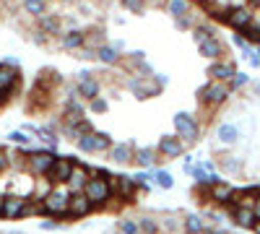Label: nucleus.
<instances>
[{
  "mask_svg": "<svg viewBox=\"0 0 260 234\" xmlns=\"http://www.w3.org/2000/svg\"><path fill=\"white\" fill-rule=\"evenodd\" d=\"M120 6L127 8L130 13H138L141 16V13H146V6L148 3H146V0H120Z\"/></svg>",
  "mask_w": 260,
  "mask_h": 234,
  "instance_id": "nucleus-40",
  "label": "nucleus"
},
{
  "mask_svg": "<svg viewBox=\"0 0 260 234\" xmlns=\"http://www.w3.org/2000/svg\"><path fill=\"white\" fill-rule=\"evenodd\" d=\"M213 138H216V143H221L224 148H229V146H237V143L242 141V133H240V127H237V122L224 120V122L216 125Z\"/></svg>",
  "mask_w": 260,
  "mask_h": 234,
  "instance_id": "nucleus-10",
  "label": "nucleus"
},
{
  "mask_svg": "<svg viewBox=\"0 0 260 234\" xmlns=\"http://www.w3.org/2000/svg\"><path fill=\"white\" fill-rule=\"evenodd\" d=\"M76 148L83 154H99V151H110L112 148V138L107 133H99V130H89L83 133L78 141H76Z\"/></svg>",
  "mask_w": 260,
  "mask_h": 234,
  "instance_id": "nucleus-7",
  "label": "nucleus"
},
{
  "mask_svg": "<svg viewBox=\"0 0 260 234\" xmlns=\"http://www.w3.org/2000/svg\"><path fill=\"white\" fill-rule=\"evenodd\" d=\"M252 234H260V221H257V224L252 226Z\"/></svg>",
  "mask_w": 260,
  "mask_h": 234,
  "instance_id": "nucleus-54",
  "label": "nucleus"
},
{
  "mask_svg": "<svg viewBox=\"0 0 260 234\" xmlns=\"http://www.w3.org/2000/svg\"><path fill=\"white\" fill-rule=\"evenodd\" d=\"M110 187H112V198H122V200H130L136 193H138V185L133 177L127 175H110Z\"/></svg>",
  "mask_w": 260,
  "mask_h": 234,
  "instance_id": "nucleus-9",
  "label": "nucleus"
},
{
  "mask_svg": "<svg viewBox=\"0 0 260 234\" xmlns=\"http://www.w3.org/2000/svg\"><path fill=\"white\" fill-rule=\"evenodd\" d=\"M6 138H8V143H13V146H24V148H31V146H34V138H29L26 130H11Z\"/></svg>",
  "mask_w": 260,
  "mask_h": 234,
  "instance_id": "nucleus-34",
  "label": "nucleus"
},
{
  "mask_svg": "<svg viewBox=\"0 0 260 234\" xmlns=\"http://www.w3.org/2000/svg\"><path fill=\"white\" fill-rule=\"evenodd\" d=\"M159 229L167 231V234L180 231L182 229V216H177V214H161L159 216Z\"/></svg>",
  "mask_w": 260,
  "mask_h": 234,
  "instance_id": "nucleus-29",
  "label": "nucleus"
},
{
  "mask_svg": "<svg viewBox=\"0 0 260 234\" xmlns=\"http://www.w3.org/2000/svg\"><path fill=\"white\" fill-rule=\"evenodd\" d=\"M159 154L164 156V159H177V156H182L185 154V141L175 133V136H161L159 138Z\"/></svg>",
  "mask_w": 260,
  "mask_h": 234,
  "instance_id": "nucleus-14",
  "label": "nucleus"
},
{
  "mask_svg": "<svg viewBox=\"0 0 260 234\" xmlns=\"http://www.w3.org/2000/svg\"><path fill=\"white\" fill-rule=\"evenodd\" d=\"M94 175H96V169L86 166V164H73V172H71L68 182H65V187H68L71 193H83L86 182H89Z\"/></svg>",
  "mask_w": 260,
  "mask_h": 234,
  "instance_id": "nucleus-11",
  "label": "nucleus"
},
{
  "mask_svg": "<svg viewBox=\"0 0 260 234\" xmlns=\"http://www.w3.org/2000/svg\"><path fill=\"white\" fill-rule=\"evenodd\" d=\"M206 73H208L211 81H226V83H229L232 76L237 73V65H234L232 60H213Z\"/></svg>",
  "mask_w": 260,
  "mask_h": 234,
  "instance_id": "nucleus-18",
  "label": "nucleus"
},
{
  "mask_svg": "<svg viewBox=\"0 0 260 234\" xmlns=\"http://www.w3.org/2000/svg\"><path fill=\"white\" fill-rule=\"evenodd\" d=\"M203 234H232L229 229H221V226H206Z\"/></svg>",
  "mask_w": 260,
  "mask_h": 234,
  "instance_id": "nucleus-47",
  "label": "nucleus"
},
{
  "mask_svg": "<svg viewBox=\"0 0 260 234\" xmlns=\"http://www.w3.org/2000/svg\"><path fill=\"white\" fill-rule=\"evenodd\" d=\"M154 78H156V81H159V86H161V89H164V86H167V83H169V78H167V76H164V73H156V76H154Z\"/></svg>",
  "mask_w": 260,
  "mask_h": 234,
  "instance_id": "nucleus-50",
  "label": "nucleus"
},
{
  "mask_svg": "<svg viewBox=\"0 0 260 234\" xmlns=\"http://www.w3.org/2000/svg\"><path fill=\"white\" fill-rule=\"evenodd\" d=\"M24 208H26V195L8 193V195H3V211H0V216L3 219H24Z\"/></svg>",
  "mask_w": 260,
  "mask_h": 234,
  "instance_id": "nucleus-13",
  "label": "nucleus"
},
{
  "mask_svg": "<svg viewBox=\"0 0 260 234\" xmlns=\"http://www.w3.org/2000/svg\"><path fill=\"white\" fill-rule=\"evenodd\" d=\"M0 211H3V195H0Z\"/></svg>",
  "mask_w": 260,
  "mask_h": 234,
  "instance_id": "nucleus-59",
  "label": "nucleus"
},
{
  "mask_svg": "<svg viewBox=\"0 0 260 234\" xmlns=\"http://www.w3.org/2000/svg\"><path fill=\"white\" fill-rule=\"evenodd\" d=\"M216 37V26L213 24H195L192 26V39H195V45H201V42Z\"/></svg>",
  "mask_w": 260,
  "mask_h": 234,
  "instance_id": "nucleus-31",
  "label": "nucleus"
},
{
  "mask_svg": "<svg viewBox=\"0 0 260 234\" xmlns=\"http://www.w3.org/2000/svg\"><path fill=\"white\" fill-rule=\"evenodd\" d=\"M255 55H257V57H260V45H257V47H255Z\"/></svg>",
  "mask_w": 260,
  "mask_h": 234,
  "instance_id": "nucleus-57",
  "label": "nucleus"
},
{
  "mask_svg": "<svg viewBox=\"0 0 260 234\" xmlns=\"http://www.w3.org/2000/svg\"><path fill=\"white\" fill-rule=\"evenodd\" d=\"M110 45H112L115 50H120V52H122V50H125V39H112Z\"/></svg>",
  "mask_w": 260,
  "mask_h": 234,
  "instance_id": "nucleus-49",
  "label": "nucleus"
},
{
  "mask_svg": "<svg viewBox=\"0 0 260 234\" xmlns=\"http://www.w3.org/2000/svg\"><path fill=\"white\" fill-rule=\"evenodd\" d=\"M57 154L47 151V148H34L31 154H26V172L31 177H47V172L52 169Z\"/></svg>",
  "mask_w": 260,
  "mask_h": 234,
  "instance_id": "nucleus-5",
  "label": "nucleus"
},
{
  "mask_svg": "<svg viewBox=\"0 0 260 234\" xmlns=\"http://www.w3.org/2000/svg\"><path fill=\"white\" fill-rule=\"evenodd\" d=\"M89 78H94L91 71H78V76H76V81H89Z\"/></svg>",
  "mask_w": 260,
  "mask_h": 234,
  "instance_id": "nucleus-48",
  "label": "nucleus"
},
{
  "mask_svg": "<svg viewBox=\"0 0 260 234\" xmlns=\"http://www.w3.org/2000/svg\"><path fill=\"white\" fill-rule=\"evenodd\" d=\"M232 96V89L226 81H208L198 89V102L206 104V107H219Z\"/></svg>",
  "mask_w": 260,
  "mask_h": 234,
  "instance_id": "nucleus-3",
  "label": "nucleus"
},
{
  "mask_svg": "<svg viewBox=\"0 0 260 234\" xmlns=\"http://www.w3.org/2000/svg\"><path fill=\"white\" fill-rule=\"evenodd\" d=\"M6 169H11V161H8V148L0 146V175H3Z\"/></svg>",
  "mask_w": 260,
  "mask_h": 234,
  "instance_id": "nucleus-45",
  "label": "nucleus"
},
{
  "mask_svg": "<svg viewBox=\"0 0 260 234\" xmlns=\"http://www.w3.org/2000/svg\"><path fill=\"white\" fill-rule=\"evenodd\" d=\"M198 52L213 62V60H224L226 47H224V42L219 37H211V39H206V42H201V45H198Z\"/></svg>",
  "mask_w": 260,
  "mask_h": 234,
  "instance_id": "nucleus-22",
  "label": "nucleus"
},
{
  "mask_svg": "<svg viewBox=\"0 0 260 234\" xmlns=\"http://www.w3.org/2000/svg\"><path fill=\"white\" fill-rule=\"evenodd\" d=\"M6 234H24V231H16V229H13V231H6Z\"/></svg>",
  "mask_w": 260,
  "mask_h": 234,
  "instance_id": "nucleus-56",
  "label": "nucleus"
},
{
  "mask_svg": "<svg viewBox=\"0 0 260 234\" xmlns=\"http://www.w3.org/2000/svg\"><path fill=\"white\" fill-rule=\"evenodd\" d=\"M136 221H138V226H141V234H159V231H161V229H159V219L148 216V214L138 216Z\"/></svg>",
  "mask_w": 260,
  "mask_h": 234,
  "instance_id": "nucleus-33",
  "label": "nucleus"
},
{
  "mask_svg": "<svg viewBox=\"0 0 260 234\" xmlns=\"http://www.w3.org/2000/svg\"><path fill=\"white\" fill-rule=\"evenodd\" d=\"M216 169L224 175H242L245 172V159L237 154H221L216 159Z\"/></svg>",
  "mask_w": 260,
  "mask_h": 234,
  "instance_id": "nucleus-20",
  "label": "nucleus"
},
{
  "mask_svg": "<svg viewBox=\"0 0 260 234\" xmlns=\"http://www.w3.org/2000/svg\"><path fill=\"white\" fill-rule=\"evenodd\" d=\"M76 57H78V60H96V50L89 47V45H83V47L76 50Z\"/></svg>",
  "mask_w": 260,
  "mask_h": 234,
  "instance_id": "nucleus-43",
  "label": "nucleus"
},
{
  "mask_svg": "<svg viewBox=\"0 0 260 234\" xmlns=\"http://www.w3.org/2000/svg\"><path fill=\"white\" fill-rule=\"evenodd\" d=\"M89 107H91V112H107V110H110V102H107L104 96H96V99H91L89 102Z\"/></svg>",
  "mask_w": 260,
  "mask_h": 234,
  "instance_id": "nucleus-42",
  "label": "nucleus"
},
{
  "mask_svg": "<svg viewBox=\"0 0 260 234\" xmlns=\"http://www.w3.org/2000/svg\"><path fill=\"white\" fill-rule=\"evenodd\" d=\"M192 26H195V11H190V13L175 18V29H180V31H187V29H192Z\"/></svg>",
  "mask_w": 260,
  "mask_h": 234,
  "instance_id": "nucleus-38",
  "label": "nucleus"
},
{
  "mask_svg": "<svg viewBox=\"0 0 260 234\" xmlns=\"http://www.w3.org/2000/svg\"><path fill=\"white\" fill-rule=\"evenodd\" d=\"M52 187H55V185H52L47 177H45V180H37V185H34V193H31V195L42 200L45 195H50V190H52Z\"/></svg>",
  "mask_w": 260,
  "mask_h": 234,
  "instance_id": "nucleus-37",
  "label": "nucleus"
},
{
  "mask_svg": "<svg viewBox=\"0 0 260 234\" xmlns=\"http://www.w3.org/2000/svg\"><path fill=\"white\" fill-rule=\"evenodd\" d=\"M232 195H234V187H232L229 182H224V180L208 185V198H211L213 203L226 206V203H232Z\"/></svg>",
  "mask_w": 260,
  "mask_h": 234,
  "instance_id": "nucleus-23",
  "label": "nucleus"
},
{
  "mask_svg": "<svg viewBox=\"0 0 260 234\" xmlns=\"http://www.w3.org/2000/svg\"><path fill=\"white\" fill-rule=\"evenodd\" d=\"M154 76H148V78H143V76H127L125 78V89L133 94L136 99H151V96H156L161 91V86H159V81Z\"/></svg>",
  "mask_w": 260,
  "mask_h": 234,
  "instance_id": "nucleus-6",
  "label": "nucleus"
},
{
  "mask_svg": "<svg viewBox=\"0 0 260 234\" xmlns=\"http://www.w3.org/2000/svg\"><path fill=\"white\" fill-rule=\"evenodd\" d=\"M16 83H18V68L0 62V102L8 99V94L16 89Z\"/></svg>",
  "mask_w": 260,
  "mask_h": 234,
  "instance_id": "nucleus-15",
  "label": "nucleus"
},
{
  "mask_svg": "<svg viewBox=\"0 0 260 234\" xmlns=\"http://www.w3.org/2000/svg\"><path fill=\"white\" fill-rule=\"evenodd\" d=\"M250 3H252V6H260V0H250Z\"/></svg>",
  "mask_w": 260,
  "mask_h": 234,
  "instance_id": "nucleus-58",
  "label": "nucleus"
},
{
  "mask_svg": "<svg viewBox=\"0 0 260 234\" xmlns=\"http://www.w3.org/2000/svg\"><path fill=\"white\" fill-rule=\"evenodd\" d=\"M229 219H232V224H234L237 229H245V231H247V229L252 231V226L257 224L255 211H252V208H242V206H232Z\"/></svg>",
  "mask_w": 260,
  "mask_h": 234,
  "instance_id": "nucleus-16",
  "label": "nucleus"
},
{
  "mask_svg": "<svg viewBox=\"0 0 260 234\" xmlns=\"http://www.w3.org/2000/svg\"><path fill=\"white\" fill-rule=\"evenodd\" d=\"M94 211V203L86 198L83 193H73L71 195V203H68V216L73 219H83V216H89Z\"/></svg>",
  "mask_w": 260,
  "mask_h": 234,
  "instance_id": "nucleus-21",
  "label": "nucleus"
},
{
  "mask_svg": "<svg viewBox=\"0 0 260 234\" xmlns=\"http://www.w3.org/2000/svg\"><path fill=\"white\" fill-rule=\"evenodd\" d=\"M37 226H39L42 231H57V229H60V221H39Z\"/></svg>",
  "mask_w": 260,
  "mask_h": 234,
  "instance_id": "nucleus-46",
  "label": "nucleus"
},
{
  "mask_svg": "<svg viewBox=\"0 0 260 234\" xmlns=\"http://www.w3.org/2000/svg\"><path fill=\"white\" fill-rule=\"evenodd\" d=\"M71 190L65 185H55L50 190V195L42 198V203H45V214L47 216H55V219H62L68 216V203H71Z\"/></svg>",
  "mask_w": 260,
  "mask_h": 234,
  "instance_id": "nucleus-2",
  "label": "nucleus"
},
{
  "mask_svg": "<svg viewBox=\"0 0 260 234\" xmlns=\"http://www.w3.org/2000/svg\"><path fill=\"white\" fill-rule=\"evenodd\" d=\"M232 45H234V47H240V52H242L245 47H250V42L245 39V34H232Z\"/></svg>",
  "mask_w": 260,
  "mask_h": 234,
  "instance_id": "nucleus-44",
  "label": "nucleus"
},
{
  "mask_svg": "<svg viewBox=\"0 0 260 234\" xmlns=\"http://www.w3.org/2000/svg\"><path fill=\"white\" fill-rule=\"evenodd\" d=\"M37 29L45 31L47 37H55V34H62V18L57 13H45L37 18Z\"/></svg>",
  "mask_w": 260,
  "mask_h": 234,
  "instance_id": "nucleus-24",
  "label": "nucleus"
},
{
  "mask_svg": "<svg viewBox=\"0 0 260 234\" xmlns=\"http://www.w3.org/2000/svg\"><path fill=\"white\" fill-rule=\"evenodd\" d=\"M252 211H255V216H257V221H260V195H257V200H255V206H252Z\"/></svg>",
  "mask_w": 260,
  "mask_h": 234,
  "instance_id": "nucleus-53",
  "label": "nucleus"
},
{
  "mask_svg": "<svg viewBox=\"0 0 260 234\" xmlns=\"http://www.w3.org/2000/svg\"><path fill=\"white\" fill-rule=\"evenodd\" d=\"M86 45V31L83 29H73V31H62L60 34V47L68 50V52H76L78 47Z\"/></svg>",
  "mask_w": 260,
  "mask_h": 234,
  "instance_id": "nucleus-25",
  "label": "nucleus"
},
{
  "mask_svg": "<svg viewBox=\"0 0 260 234\" xmlns=\"http://www.w3.org/2000/svg\"><path fill=\"white\" fill-rule=\"evenodd\" d=\"M115 229H117V231H122V234H141V226H138V221H136V219H120Z\"/></svg>",
  "mask_w": 260,
  "mask_h": 234,
  "instance_id": "nucleus-36",
  "label": "nucleus"
},
{
  "mask_svg": "<svg viewBox=\"0 0 260 234\" xmlns=\"http://www.w3.org/2000/svg\"><path fill=\"white\" fill-rule=\"evenodd\" d=\"M21 6H24L26 16H31V18H39V16L47 13V3H45V0H24Z\"/></svg>",
  "mask_w": 260,
  "mask_h": 234,
  "instance_id": "nucleus-32",
  "label": "nucleus"
},
{
  "mask_svg": "<svg viewBox=\"0 0 260 234\" xmlns=\"http://www.w3.org/2000/svg\"><path fill=\"white\" fill-rule=\"evenodd\" d=\"M83 195L89 198L94 203V208H104L107 203L112 200V187H110V172H104V169H99V172L86 182L83 187Z\"/></svg>",
  "mask_w": 260,
  "mask_h": 234,
  "instance_id": "nucleus-1",
  "label": "nucleus"
},
{
  "mask_svg": "<svg viewBox=\"0 0 260 234\" xmlns=\"http://www.w3.org/2000/svg\"><path fill=\"white\" fill-rule=\"evenodd\" d=\"M164 11H167L172 18H180V16L190 13L192 8H190V0H167V3H164Z\"/></svg>",
  "mask_w": 260,
  "mask_h": 234,
  "instance_id": "nucleus-30",
  "label": "nucleus"
},
{
  "mask_svg": "<svg viewBox=\"0 0 260 234\" xmlns=\"http://www.w3.org/2000/svg\"><path fill=\"white\" fill-rule=\"evenodd\" d=\"M206 226H208V221H206V216H201V214H185V216H182V229H185L187 234H203Z\"/></svg>",
  "mask_w": 260,
  "mask_h": 234,
  "instance_id": "nucleus-27",
  "label": "nucleus"
},
{
  "mask_svg": "<svg viewBox=\"0 0 260 234\" xmlns=\"http://www.w3.org/2000/svg\"><path fill=\"white\" fill-rule=\"evenodd\" d=\"M133 156H136V146L133 143H112V148L107 151V159L112 164H133Z\"/></svg>",
  "mask_w": 260,
  "mask_h": 234,
  "instance_id": "nucleus-17",
  "label": "nucleus"
},
{
  "mask_svg": "<svg viewBox=\"0 0 260 234\" xmlns=\"http://www.w3.org/2000/svg\"><path fill=\"white\" fill-rule=\"evenodd\" d=\"M151 182H154L156 187H161V190H172V187H175V177H172L167 169H156L154 180H151Z\"/></svg>",
  "mask_w": 260,
  "mask_h": 234,
  "instance_id": "nucleus-35",
  "label": "nucleus"
},
{
  "mask_svg": "<svg viewBox=\"0 0 260 234\" xmlns=\"http://www.w3.org/2000/svg\"><path fill=\"white\" fill-rule=\"evenodd\" d=\"M172 125H175V133L185 141V146L198 143V138H201V122L195 120V115H190V112H177L175 117H172Z\"/></svg>",
  "mask_w": 260,
  "mask_h": 234,
  "instance_id": "nucleus-4",
  "label": "nucleus"
},
{
  "mask_svg": "<svg viewBox=\"0 0 260 234\" xmlns=\"http://www.w3.org/2000/svg\"><path fill=\"white\" fill-rule=\"evenodd\" d=\"M76 94L86 102H91L96 96H102V83L96 78H89V81H76Z\"/></svg>",
  "mask_w": 260,
  "mask_h": 234,
  "instance_id": "nucleus-26",
  "label": "nucleus"
},
{
  "mask_svg": "<svg viewBox=\"0 0 260 234\" xmlns=\"http://www.w3.org/2000/svg\"><path fill=\"white\" fill-rule=\"evenodd\" d=\"M247 83H250V76H247V73H242V71H237V73L232 76V81H229V89H232V91H237V89H245Z\"/></svg>",
  "mask_w": 260,
  "mask_h": 234,
  "instance_id": "nucleus-41",
  "label": "nucleus"
},
{
  "mask_svg": "<svg viewBox=\"0 0 260 234\" xmlns=\"http://www.w3.org/2000/svg\"><path fill=\"white\" fill-rule=\"evenodd\" d=\"M252 18H255V11L250 6H237V8H229L224 13V21L234 29V31H245L250 24H252Z\"/></svg>",
  "mask_w": 260,
  "mask_h": 234,
  "instance_id": "nucleus-8",
  "label": "nucleus"
},
{
  "mask_svg": "<svg viewBox=\"0 0 260 234\" xmlns=\"http://www.w3.org/2000/svg\"><path fill=\"white\" fill-rule=\"evenodd\" d=\"M133 164L138 169H151L159 164V148L156 146H138L136 148V156H133Z\"/></svg>",
  "mask_w": 260,
  "mask_h": 234,
  "instance_id": "nucleus-19",
  "label": "nucleus"
},
{
  "mask_svg": "<svg viewBox=\"0 0 260 234\" xmlns=\"http://www.w3.org/2000/svg\"><path fill=\"white\" fill-rule=\"evenodd\" d=\"M252 94H255V99L260 102V78H257V81L252 83Z\"/></svg>",
  "mask_w": 260,
  "mask_h": 234,
  "instance_id": "nucleus-51",
  "label": "nucleus"
},
{
  "mask_svg": "<svg viewBox=\"0 0 260 234\" xmlns=\"http://www.w3.org/2000/svg\"><path fill=\"white\" fill-rule=\"evenodd\" d=\"M60 3H65V6H73V3H78V0H60Z\"/></svg>",
  "mask_w": 260,
  "mask_h": 234,
  "instance_id": "nucleus-55",
  "label": "nucleus"
},
{
  "mask_svg": "<svg viewBox=\"0 0 260 234\" xmlns=\"http://www.w3.org/2000/svg\"><path fill=\"white\" fill-rule=\"evenodd\" d=\"M86 45L94 47V50H99L102 45H107V42H104V29H94L91 34H86Z\"/></svg>",
  "mask_w": 260,
  "mask_h": 234,
  "instance_id": "nucleus-39",
  "label": "nucleus"
},
{
  "mask_svg": "<svg viewBox=\"0 0 260 234\" xmlns=\"http://www.w3.org/2000/svg\"><path fill=\"white\" fill-rule=\"evenodd\" d=\"M120 50H115L112 45H110V42H107V45H102L99 50H96V60L102 62V65H117V62H120Z\"/></svg>",
  "mask_w": 260,
  "mask_h": 234,
  "instance_id": "nucleus-28",
  "label": "nucleus"
},
{
  "mask_svg": "<svg viewBox=\"0 0 260 234\" xmlns=\"http://www.w3.org/2000/svg\"><path fill=\"white\" fill-rule=\"evenodd\" d=\"M110 234H122V231H117V229H115V231H110Z\"/></svg>",
  "mask_w": 260,
  "mask_h": 234,
  "instance_id": "nucleus-60",
  "label": "nucleus"
},
{
  "mask_svg": "<svg viewBox=\"0 0 260 234\" xmlns=\"http://www.w3.org/2000/svg\"><path fill=\"white\" fill-rule=\"evenodd\" d=\"M247 62H250V68H260V57H257V55H252Z\"/></svg>",
  "mask_w": 260,
  "mask_h": 234,
  "instance_id": "nucleus-52",
  "label": "nucleus"
},
{
  "mask_svg": "<svg viewBox=\"0 0 260 234\" xmlns=\"http://www.w3.org/2000/svg\"><path fill=\"white\" fill-rule=\"evenodd\" d=\"M73 156H57L55 159V164H52V169L47 172V180L52 182V185H65L68 182V177H71V172H73Z\"/></svg>",
  "mask_w": 260,
  "mask_h": 234,
  "instance_id": "nucleus-12",
  "label": "nucleus"
}]
</instances>
